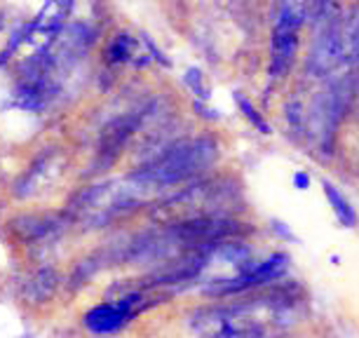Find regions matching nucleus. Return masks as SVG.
<instances>
[{
    "instance_id": "obj_7",
    "label": "nucleus",
    "mask_w": 359,
    "mask_h": 338,
    "mask_svg": "<svg viewBox=\"0 0 359 338\" xmlns=\"http://www.w3.org/2000/svg\"><path fill=\"white\" fill-rule=\"evenodd\" d=\"M237 104H240V108H242V111H245V116H247V118H252V123H254L256 127H259V130H261L263 134H268V132H270V127H268L266 123H263V118L259 116V113H256V111H254V106H252V104H249V101H247V99L237 97Z\"/></svg>"
},
{
    "instance_id": "obj_4",
    "label": "nucleus",
    "mask_w": 359,
    "mask_h": 338,
    "mask_svg": "<svg viewBox=\"0 0 359 338\" xmlns=\"http://www.w3.org/2000/svg\"><path fill=\"white\" fill-rule=\"evenodd\" d=\"M134 47H137V40L132 36H127V33H120V36H115L111 40V45H108V50H106L108 62H113V64L130 62L134 57Z\"/></svg>"
},
{
    "instance_id": "obj_3",
    "label": "nucleus",
    "mask_w": 359,
    "mask_h": 338,
    "mask_svg": "<svg viewBox=\"0 0 359 338\" xmlns=\"http://www.w3.org/2000/svg\"><path fill=\"white\" fill-rule=\"evenodd\" d=\"M287 268V256L284 254H275L270 256L268 261H263L261 266H256L252 270H245L240 273L233 280H226V285L221 289H216V294H235V292H245L249 287H256V285H263V282H270L275 277H280Z\"/></svg>"
},
{
    "instance_id": "obj_1",
    "label": "nucleus",
    "mask_w": 359,
    "mask_h": 338,
    "mask_svg": "<svg viewBox=\"0 0 359 338\" xmlns=\"http://www.w3.org/2000/svg\"><path fill=\"white\" fill-rule=\"evenodd\" d=\"M216 141L209 137L191 139V141H181L174 148H169L155 158L151 165L139 169L134 174V181H141L146 186H172L181 184V181L195 177L202 169L209 167L216 160Z\"/></svg>"
},
{
    "instance_id": "obj_6",
    "label": "nucleus",
    "mask_w": 359,
    "mask_h": 338,
    "mask_svg": "<svg viewBox=\"0 0 359 338\" xmlns=\"http://www.w3.org/2000/svg\"><path fill=\"white\" fill-rule=\"evenodd\" d=\"M322 188H324V193L329 195V202L334 205L338 219L343 221V226H355V212L350 209L348 200L343 198V193H338L336 186H331L329 181H322Z\"/></svg>"
},
{
    "instance_id": "obj_2",
    "label": "nucleus",
    "mask_w": 359,
    "mask_h": 338,
    "mask_svg": "<svg viewBox=\"0 0 359 338\" xmlns=\"http://www.w3.org/2000/svg\"><path fill=\"white\" fill-rule=\"evenodd\" d=\"M137 303H139V294H130L125 299H120V303H104V306L92 308L85 315V327L97 336L113 334V331H118L134 315V306Z\"/></svg>"
},
{
    "instance_id": "obj_8",
    "label": "nucleus",
    "mask_w": 359,
    "mask_h": 338,
    "mask_svg": "<svg viewBox=\"0 0 359 338\" xmlns=\"http://www.w3.org/2000/svg\"><path fill=\"white\" fill-rule=\"evenodd\" d=\"M308 174H296V186H301V188H306L308 186Z\"/></svg>"
},
{
    "instance_id": "obj_5",
    "label": "nucleus",
    "mask_w": 359,
    "mask_h": 338,
    "mask_svg": "<svg viewBox=\"0 0 359 338\" xmlns=\"http://www.w3.org/2000/svg\"><path fill=\"white\" fill-rule=\"evenodd\" d=\"M54 287H57V275L52 270H40L38 275L31 277V282L26 285V292L33 296V301H43L54 292Z\"/></svg>"
}]
</instances>
